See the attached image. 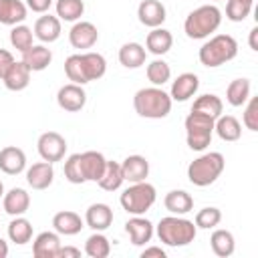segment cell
I'll return each mask as SVG.
<instances>
[{
	"label": "cell",
	"instance_id": "1",
	"mask_svg": "<svg viewBox=\"0 0 258 258\" xmlns=\"http://www.w3.org/2000/svg\"><path fill=\"white\" fill-rule=\"evenodd\" d=\"M107 60L99 52H79L64 60V73L75 85H87L105 75Z\"/></svg>",
	"mask_w": 258,
	"mask_h": 258
},
{
	"label": "cell",
	"instance_id": "2",
	"mask_svg": "<svg viewBox=\"0 0 258 258\" xmlns=\"http://www.w3.org/2000/svg\"><path fill=\"white\" fill-rule=\"evenodd\" d=\"M171 97L161 87H145L139 89L133 97V107L139 117L145 119H163L171 111Z\"/></svg>",
	"mask_w": 258,
	"mask_h": 258
},
{
	"label": "cell",
	"instance_id": "3",
	"mask_svg": "<svg viewBox=\"0 0 258 258\" xmlns=\"http://www.w3.org/2000/svg\"><path fill=\"white\" fill-rule=\"evenodd\" d=\"M222 24V10L214 4H204L196 10H191L183 22V32L187 38L202 40L208 38L212 32H216Z\"/></svg>",
	"mask_w": 258,
	"mask_h": 258
},
{
	"label": "cell",
	"instance_id": "4",
	"mask_svg": "<svg viewBox=\"0 0 258 258\" xmlns=\"http://www.w3.org/2000/svg\"><path fill=\"white\" fill-rule=\"evenodd\" d=\"M155 232H157V238L165 246L177 248V246L191 244L196 234H198V228L191 220H185L181 216H165V218L159 220Z\"/></svg>",
	"mask_w": 258,
	"mask_h": 258
},
{
	"label": "cell",
	"instance_id": "5",
	"mask_svg": "<svg viewBox=\"0 0 258 258\" xmlns=\"http://www.w3.org/2000/svg\"><path fill=\"white\" fill-rule=\"evenodd\" d=\"M238 54V42L232 34H216L212 36L206 44H202L198 56H200V62L204 67H210V69H216L232 58H236Z\"/></svg>",
	"mask_w": 258,
	"mask_h": 258
},
{
	"label": "cell",
	"instance_id": "6",
	"mask_svg": "<svg viewBox=\"0 0 258 258\" xmlns=\"http://www.w3.org/2000/svg\"><path fill=\"white\" fill-rule=\"evenodd\" d=\"M224 165H226V159L220 151L204 153L187 165V179L198 187H206L222 175Z\"/></svg>",
	"mask_w": 258,
	"mask_h": 258
},
{
	"label": "cell",
	"instance_id": "7",
	"mask_svg": "<svg viewBox=\"0 0 258 258\" xmlns=\"http://www.w3.org/2000/svg\"><path fill=\"white\" fill-rule=\"evenodd\" d=\"M155 200H157V191L147 181L131 183L127 189H123V194L119 198L121 208L131 216H143L155 204Z\"/></svg>",
	"mask_w": 258,
	"mask_h": 258
},
{
	"label": "cell",
	"instance_id": "8",
	"mask_svg": "<svg viewBox=\"0 0 258 258\" xmlns=\"http://www.w3.org/2000/svg\"><path fill=\"white\" fill-rule=\"evenodd\" d=\"M214 121L212 117L204 115V113H196L191 111L185 117V141L187 147L194 151H204L210 143H212V135H214Z\"/></svg>",
	"mask_w": 258,
	"mask_h": 258
},
{
	"label": "cell",
	"instance_id": "9",
	"mask_svg": "<svg viewBox=\"0 0 258 258\" xmlns=\"http://www.w3.org/2000/svg\"><path fill=\"white\" fill-rule=\"evenodd\" d=\"M36 149H38V155L44 159V161H60L67 153V141L60 133L56 131H46L38 137L36 141Z\"/></svg>",
	"mask_w": 258,
	"mask_h": 258
},
{
	"label": "cell",
	"instance_id": "10",
	"mask_svg": "<svg viewBox=\"0 0 258 258\" xmlns=\"http://www.w3.org/2000/svg\"><path fill=\"white\" fill-rule=\"evenodd\" d=\"M97 40H99V30L93 22L81 20V22H75L73 28L69 30V42L73 48H79V50L93 48Z\"/></svg>",
	"mask_w": 258,
	"mask_h": 258
},
{
	"label": "cell",
	"instance_id": "11",
	"mask_svg": "<svg viewBox=\"0 0 258 258\" xmlns=\"http://www.w3.org/2000/svg\"><path fill=\"white\" fill-rule=\"evenodd\" d=\"M56 103L62 111H69V113H77L85 107L87 103V93L83 89V85H75V83H69V85H62L56 93Z\"/></svg>",
	"mask_w": 258,
	"mask_h": 258
},
{
	"label": "cell",
	"instance_id": "12",
	"mask_svg": "<svg viewBox=\"0 0 258 258\" xmlns=\"http://www.w3.org/2000/svg\"><path fill=\"white\" fill-rule=\"evenodd\" d=\"M137 18L143 26L157 28L165 22L167 12H165V6L159 0H141V4L137 6Z\"/></svg>",
	"mask_w": 258,
	"mask_h": 258
},
{
	"label": "cell",
	"instance_id": "13",
	"mask_svg": "<svg viewBox=\"0 0 258 258\" xmlns=\"http://www.w3.org/2000/svg\"><path fill=\"white\" fill-rule=\"evenodd\" d=\"M125 232L133 246H145L153 238V224L147 218L133 216L125 222Z\"/></svg>",
	"mask_w": 258,
	"mask_h": 258
},
{
	"label": "cell",
	"instance_id": "14",
	"mask_svg": "<svg viewBox=\"0 0 258 258\" xmlns=\"http://www.w3.org/2000/svg\"><path fill=\"white\" fill-rule=\"evenodd\" d=\"M121 173L123 179L129 183L145 181L149 175V161L143 155H129L121 161Z\"/></svg>",
	"mask_w": 258,
	"mask_h": 258
},
{
	"label": "cell",
	"instance_id": "15",
	"mask_svg": "<svg viewBox=\"0 0 258 258\" xmlns=\"http://www.w3.org/2000/svg\"><path fill=\"white\" fill-rule=\"evenodd\" d=\"M198 87H200V79H198V75H194V73H181V75L171 83L169 97H171V101H179V103H183V101H187L189 97L196 95Z\"/></svg>",
	"mask_w": 258,
	"mask_h": 258
},
{
	"label": "cell",
	"instance_id": "16",
	"mask_svg": "<svg viewBox=\"0 0 258 258\" xmlns=\"http://www.w3.org/2000/svg\"><path fill=\"white\" fill-rule=\"evenodd\" d=\"M54 179V169H52V163L50 161H38V163H32L28 169H26V181L32 189H46Z\"/></svg>",
	"mask_w": 258,
	"mask_h": 258
},
{
	"label": "cell",
	"instance_id": "17",
	"mask_svg": "<svg viewBox=\"0 0 258 258\" xmlns=\"http://www.w3.org/2000/svg\"><path fill=\"white\" fill-rule=\"evenodd\" d=\"M85 224L95 232H103L113 224V210L107 204H91L85 212Z\"/></svg>",
	"mask_w": 258,
	"mask_h": 258
},
{
	"label": "cell",
	"instance_id": "18",
	"mask_svg": "<svg viewBox=\"0 0 258 258\" xmlns=\"http://www.w3.org/2000/svg\"><path fill=\"white\" fill-rule=\"evenodd\" d=\"M52 228L60 236H75L85 228V222L81 220V216L77 212L62 210V212L52 216Z\"/></svg>",
	"mask_w": 258,
	"mask_h": 258
},
{
	"label": "cell",
	"instance_id": "19",
	"mask_svg": "<svg viewBox=\"0 0 258 258\" xmlns=\"http://www.w3.org/2000/svg\"><path fill=\"white\" fill-rule=\"evenodd\" d=\"M26 167V155L20 147L8 145L4 149H0V169L8 175H18L22 173Z\"/></svg>",
	"mask_w": 258,
	"mask_h": 258
},
{
	"label": "cell",
	"instance_id": "20",
	"mask_svg": "<svg viewBox=\"0 0 258 258\" xmlns=\"http://www.w3.org/2000/svg\"><path fill=\"white\" fill-rule=\"evenodd\" d=\"M2 208L10 216H22L30 208V196L22 187H12L8 194L2 196Z\"/></svg>",
	"mask_w": 258,
	"mask_h": 258
},
{
	"label": "cell",
	"instance_id": "21",
	"mask_svg": "<svg viewBox=\"0 0 258 258\" xmlns=\"http://www.w3.org/2000/svg\"><path fill=\"white\" fill-rule=\"evenodd\" d=\"M105 163H107V159L99 151H85V153H81V169H83L85 181H99V177L103 175Z\"/></svg>",
	"mask_w": 258,
	"mask_h": 258
},
{
	"label": "cell",
	"instance_id": "22",
	"mask_svg": "<svg viewBox=\"0 0 258 258\" xmlns=\"http://www.w3.org/2000/svg\"><path fill=\"white\" fill-rule=\"evenodd\" d=\"M60 238L56 232H40L32 242V254L36 258H56Z\"/></svg>",
	"mask_w": 258,
	"mask_h": 258
},
{
	"label": "cell",
	"instance_id": "23",
	"mask_svg": "<svg viewBox=\"0 0 258 258\" xmlns=\"http://www.w3.org/2000/svg\"><path fill=\"white\" fill-rule=\"evenodd\" d=\"M52 60V52L50 48H46L44 44H32L26 52H22V62L32 71V73H40L44 71Z\"/></svg>",
	"mask_w": 258,
	"mask_h": 258
},
{
	"label": "cell",
	"instance_id": "24",
	"mask_svg": "<svg viewBox=\"0 0 258 258\" xmlns=\"http://www.w3.org/2000/svg\"><path fill=\"white\" fill-rule=\"evenodd\" d=\"M30 69L22 62V60H14L12 62V67L8 69V73L4 75V87L8 89V91H24L26 87H28V83H30Z\"/></svg>",
	"mask_w": 258,
	"mask_h": 258
},
{
	"label": "cell",
	"instance_id": "25",
	"mask_svg": "<svg viewBox=\"0 0 258 258\" xmlns=\"http://www.w3.org/2000/svg\"><path fill=\"white\" fill-rule=\"evenodd\" d=\"M26 4L22 0H0V24L16 26L26 18Z\"/></svg>",
	"mask_w": 258,
	"mask_h": 258
},
{
	"label": "cell",
	"instance_id": "26",
	"mask_svg": "<svg viewBox=\"0 0 258 258\" xmlns=\"http://www.w3.org/2000/svg\"><path fill=\"white\" fill-rule=\"evenodd\" d=\"M40 42H54L60 36V20L58 16L44 14L34 22V32H32Z\"/></svg>",
	"mask_w": 258,
	"mask_h": 258
},
{
	"label": "cell",
	"instance_id": "27",
	"mask_svg": "<svg viewBox=\"0 0 258 258\" xmlns=\"http://www.w3.org/2000/svg\"><path fill=\"white\" fill-rule=\"evenodd\" d=\"M163 206L167 212H171L173 216H183L187 212H191L194 208V198L183 191V189H171L165 194L163 198Z\"/></svg>",
	"mask_w": 258,
	"mask_h": 258
},
{
	"label": "cell",
	"instance_id": "28",
	"mask_svg": "<svg viewBox=\"0 0 258 258\" xmlns=\"http://www.w3.org/2000/svg\"><path fill=\"white\" fill-rule=\"evenodd\" d=\"M171 44H173V36H171V32L165 30V28H159V26L153 28V30L147 34V38H145V46H147V50H149L151 54H155V56H161V54L169 52Z\"/></svg>",
	"mask_w": 258,
	"mask_h": 258
},
{
	"label": "cell",
	"instance_id": "29",
	"mask_svg": "<svg viewBox=\"0 0 258 258\" xmlns=\"http://www.w3.org/2000/svg\"><path fill=\"white\" fill-rule=\"evenodd\" d=\"M145 58L147 50L139 42H125L119 48V62L125 69H139L141 64H145Z\"/></svg>",
	"mask_w": 258,
	"mask_h": 258
},
{
	"label": "cell",
	"instance_id": "30",
	"mask_svg": "<svg viewBox=\"0 0 258 258\" xmlns=\"http://www.w3.org/2000/svg\"><path fill=\"white\" fill-rule=\"evenodd\" d=\"M214 131L222 141H238L242 135V125L236 117L232 115H220L214 121Z\"/></svg>",
	"mask_w": 258,
	"mask_h": 258
},
{
	"label": "cell",
	"instance_id": "31",
	"mask_svg": "<svg viewBox=\"0 0 258 258\" xmlns=\"http://www.w3.org/2000/svg\"><path fill=\"white\" fill-rule=\"evenodd\" d=\"M210 246H212V252L220 258H228L234 254L236 250V240H234V234L230 230H214L212 238H210Z\"/></svg>",
	"mask_w": 258,
	"mask_h": 258
},
{
	"label": "cell",
	"instance_id": "32",
	"mask_svg": "<svg viewBox=\"0 0 258 258\" xmlns=\"http://www.w3.org/2000/svg\"><path fill=\"white\" fill-rule=\"evenodd\" d=\"M123 173H121V163L117 161H107L105 163V169H103V175L99 177V187L105 189V191H117L121 185H123Z\"/></svg>",
	"mask_w": 258,
	"mask_h": 258
},
{
	"label": "cell",
	"instance_id": "33",
	"mask_svg": "<svg viewBox=\"0 0 258 258\" xmlns=\"http://www.w3.org/2000/svg\"><path fill=\"white\" fill-rule=\"evenodd\" d=\"M222 109H224V103H222V99L218 97V95H200L196 101H194V105H191V111H196V113H204V115H208V117H212V119H218L220 115H222Z\"/></svg>",
	"mask_w": 258,
	"mask_h": 258
},
{
	"label": "cell",
	"instance_id": "34",
	"mask_svg": "<svg viewBox=\"0 0 258 258\" xmlns=\"http://www.w3.org/2000/svg\"><path fill=\"white\" fill-rule=\"evenodd\" d=\"M250 99V81L248 79H234L226 89V101L232 107H242Z\"/></svg>",
	"mask_w": 258,
	"mask_h": 258
},
{
	"label": "cell",
	"instance_id": "35",
	"mask_svg": "<svg viewBox=\"0 0 258 258\" xmlns=\"http://www.w3.org/2000/svg\"><path fill=\"white\" fill-rule=\"evenodd\" d=\"M8 238L14 244H18V246L30 242V238H32V224L26 218H22V216H14V220L8 224Z\"/></svg>",
	"mask_w": 258,
	"mask_h": 258
},
{
	"label": "cell",
	"instance_id": "36",
	"mask_svg": "<svg viewBox=\"0 0 258 258\" xmlns=\"http://www.w3.org/2000/svg\"><path fill=\"white\" fill-rule=\"evenodd\" d=\"M85 254L89 258H107L111 254V242L105 234L95 232L85 242Z\"/></svg>",
	"mask_w": 258,
	"mask_h": 258
},
{
	"label": "cell",
	"instance_id": "37",
	"mask_svg": "<svg viewBox=\"0 0 258 258\" xmlns=\"http://www.w3.org/2000/svg\"><path fill=\"white\" fill-rule=\"evenodd\" d=\"M54 8H56L58 20L75 22V20H79V18L83 16V12H85V2H83V0H56Z\"/></svg>",
	"mask_w": 258,
	"mask_h": 258
},
{
	"label": "cell",
	"instance_id": "38",
	"mask_svg": "<svg viewBox=\"0 0 258 258\" xmlns=\"http://www.w3.org/2000/svg\"><path fill=\"white\" fill-rule=\"evenodd\" d=\"M145 73H147V79H149V83L153 87H161V85H165L171 79V69H169V64L163 58L151 60L147 64V71Z\"/></svg>",
	"mask_w": 258,
	"mask_h": 258
},
{
	"label": "cell",
	"instance_id": "39",
	"mask_svg": "<svg viewBox=\"0 0 258 258\" xmlns=\"http://www.w3.org/2000/svg\"><path fill=\"white\" fill-rule=\"evenodd\" d=\"M254 0H228L226 4V18L232 22H242L250 16Z\"/></svg>",
	"mask_w": 258,
	"mask_h": 258
},
{
	"label": "cell",
	"instance_id": "40",
	"mask_svg": "<svg viewBox=\"0 0 258 258\" xmlns=\"http://www.w3.org/2000/svg\"><path fill=\"white\" fill-rule=\"evenodd\" d=\"M10 44L20 50V52H26L30 46H32V30L24 24H16L12 26L10 30Z\"/></svg>",
	"mask_w": 258,
	"mask_h": 258
},
{
	"label": "cell",
	"instance_id": "41",
	"mask_svg": "<svg viewBox=\"0 0 258 258\" xmlns=\"http://www.w3.org/2000/svg\"><path fill=\"white\" fill-rule=\"evenodd\" d=\"M222 222V212L214 206L210 208H202L198 214H196V228H202V230H210V228H216L218 224Z\"/></svg>",
	"mask_w": 258,
	"mask_h": 258
},
{
	"label": "cell",
	"instance_id": "42",
	"mask_svg": "<svg viewBox=\"0 0 258 258\" xmlns=\"http://www.w3.org/2000/svg\"><path fill=\"white\" fill-rule=\"evenodd\" d=\"M64 177L79 185V183H85V177H83V169H81V153H73L69 155V159L64 161Z\"/></svg>",
	"mask_w": 258,
	"mask_h": 258
},
{
	"label": "cell",
	"instance_id": "43",
	"mask_svg": "<svg viewBox=\"0 0 258 258\" xmlns=\"http://www.w3.org/2000/svg\"><path fill=\"white\" fill-rule=\"evenodd\" d=\"M242 121H244L246 129L258 131V97H250L248 99V105H246V111H244Z\"/></svg>",
	"mask_w": 258,
	"mask_h": 258
},
{
	"label": "cell",
	"instance_id": "44",
	"mask_svg": "<svg viewBox=\"0 0 258 258\" xmlns=\"http://www.w3.org/2000/svg\"><path fill=\"white\" fill-rule=\"evenodd\" d=\"M12 62H14L12 52L6 50V48H0V79H4V75L8 73V69L12 67Z\"/></svg>",
	"mask_w": 258,
	"mask_h": 258
},
{
	"label": "cell",
	"instance_id": "45",
	"mask_svg": "<svg viewBox=\"0 0 258 258\" xmlns=\"http://www.w3.org/2000/svg\"><path fill=\"white\" fill-rule=\"evenodd\" d=\"M50 6H52V0H26V8L32 12H38V14L48 12Z\"/></svg>",
	"mask_w": 258,
	"mask_h": 258
},
{
	"label": "cell",
	"instance_id": "46",
	"mask_svg": "<svg viewBox=\"0 0 258 258\" xmlns=\"http://www.w3.org/2000/svg\"><path fill=\"white\" fill-rule=\"evenodd\" d=\"M79 256H81V250L73 246H60L56 252V258H79Z\"/></svg>",
	"mask_w": 258,
	"mask_h": 258
},
{
	"label": "cell",
	"instance_id": "47",
	"mask_svg": "<svg viewBox=\"0 0 258 258\" xmlns=\"http://www.w3.org/2000/svg\"><path fill=\"white\" fill-rule=\"evenodd\" d=\"M151 256H155V258H165V250L159 248V246H149V248H145V250L141 252V258H151Z\"/></svg>",
	"mask_w": 258,
	"mask_h": 258
},
{
	"label": "cell",
	"instance_id": "48",
	"mask_svg": "<svg viewBox=\"0 0 258 258\" xmlns=\"http://www.w3.org/2000/svg\"><path fill=\"white\" fill-rule=\"evenodd\" d=\"M258 26H254L252 30H250V48L252 50H258Z\"/></svg>",
	"mask_w": 258,
	"mask_h": 258
},
{
	"label": "cell",
	"instance_id": "49",
	"mask_svg": "<svg viewBox=\"0 0 258 258\" xmlns=\"http://www.w3.org/2000/svg\"><path fill=\"white\" fill-rule=\"evenodd\" d=\"M8 256V244L0 238V258H6Z\"/></svg>",
	"mask_w": 258,
	"mask_h": 258
},
{
	"label": "cell",
	"instance_id": "50",
	"mask_svg": "<svg viewBox=\"0 0 258 258\" xmlns=\"http://www.w3.org/2000/svg\"><path fill=\"white\" fill-rule=\"evenodd\" d=\"M4 196V185H2V181H0V198Z\"/></svg>",
	"mask_w": 258,
	"mask_h": 258
}]
</instances>
